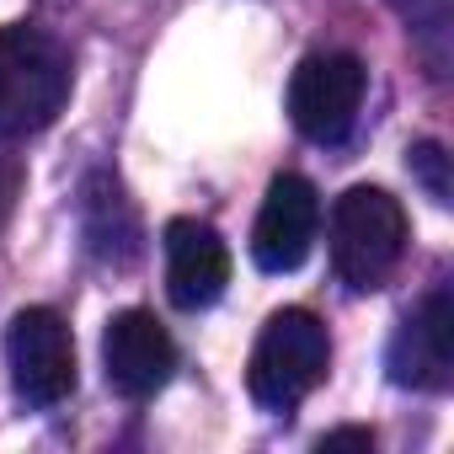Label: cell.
I'll use <instances>...</instances> for the list:
<instances>
[{
  "instance_id": "cell-1",
  "label": "cell",
  "mask_w": 454,
  "mask_h": 454,
  "mask_svg": "<svg viewBox=\"0 0 454 454\" xmlns=\"http://www.w3.org/2000/svg\"><path fill=\"white\" fill-rule=\"evenodd\" d=\"M70 97V54L43 27H0V134H38Z\"/></svg>"
},
{
  "instance_id": "cell-2",
  "label": "cell",
  "mask_w": 454,
  "mask_h": 454,
  "mask_svg": "<svg viewBox=\"0 0 454 454\" xmlns=\"http://www.w3.org/2000/svg\"><path fill=\"white\" fill-rule=\"evenodd\" d=\"M406 257V208L385 187H348L332 203V268L348 289H380Z\"/></svg>"
},
{
  "instance_id": "cell-3",
  "label": "cell",
  "mask_w": 454,
  "mask_h": 454,
  "mask_svg": "<svg viewBox=\"0 0 454 454\" xmlns=\"http://www.w3.org/2000/svg\"><path fill=\"white\" fill-rule=\"evenodd\" d=\"M326 364H332V337H326L321 316L278 310L257 332V348L247 364V390L268 411H294L326 380Z\"/></svg>"
},
{
  "instance_id": "cell-4",
  "label": "cell",
  "mask_w": 454,
  "mask_h": 454,
  "mask_svg": "<svg viewBox=\"0 0 454 454\" xmlns=\"http://www.w3.org/2000/svg\"><path fill=\"white\" fill-rule=\"evenodd\" d=\"M369 70L353 54H310L289 81V118L316 145H342L358 123Z\"/></svg>"
},
{
  "instance_id": "cell-5",
  "label": "cell",
  "mask_w": 454,
  "mask_h": 454,
  "mask_svg": "<svg viewBox=\"0 0 454 454\" xmlns=\"http://www.w3.org/2000/svg\"><path fill=\"white\" fill-rule=\"evenodd\" d=\"M6 364L12 385L33 406H59L75 390V337L59 310H17L6 326Z\"/></svg>"
},
{
  "instance_id": "cell-6",
  "label": "cell",
  "mask_w": 454,
  "mask_h": 454,
  "mask_svg": "<svg viewBox=\"0 0 454 454\" xmlns=\"http://www.w3.org/2000/svg\"><path fill=\"white\" fill-rule=\"evenodd\" d=\"M321 231V198L300 171H278L268 182V198L257 208V231H252V262L262 273H294L305 268L310 247Z\"/></svg>"
},
{
  "instance_id": "cell-7",
  "label": "cell",
  "mask_w": 454,
  "mask_h": 454,
  "mask_svg": "<svg viewBox=\"0 0 454 454\" xmlns=\"http://www.w3.org/2000/svg\"><path fill=\"white\" fill-rule=\"evenodd\" d=\"M102 369L118 395L150 401L176 374V342L150 310H118L102 332Z\"/></svg>"
},
{
  "instance_id": "cell-8",
  "label": "cell",
  "mask_w": 454,
  "mask_h": 454,
  "mask_svg": "<svg viewBox=\"0 0 454 454\" xmlns=\"http://www.w3.org/2000/svg\"><path fill=\"white\" fill-rule=\"evenodd\" d=\"M390 380L411 390H443L454 380V294L433 289L390 337Z\"/></svg>"
},
{
  "instance_id": "cell-9",
  "label": "cell",
  "mask_w": 454,
  "mask_h": 454,
  "mask_svg": "<svg viewBox=\"0 0 454 454\" xmlns=\"http://www.w3.org/2000/svg\"><path fill=\"white\" fill-rule=\"evenodd\" d=\"M166 294L176 310H208L224 284H231V247L219 241L214 224L203 219H171L166 224Z\"/></svg>"
},
{
  "instance_id": "cell-10",
  "label": "cell",
  "mask_w": 454,
  "mask_h": 454,
  "mask_svg": "<svg viewBox=\"0 0 454 454\" xmlns=\"http://www.w3.org/2000/svg\"><path fill=\"white\" fill-rule=\"evenodd\" d=\"M411 176L427 187L433 203H449V155H443V145H433V139L411 145Z\"/></svg>"
},
{
  "instance_id": "cell-11",
  "label": "cell",
  "mask_w": 454,
  "mask_h": 454,
  "mask_svg": "<svg viewBox=\"0 0 454 454\" xmlns=\"http://www.w3.org/2000/svg\"><path fill=\"white\" fill-rule=\"evenodd\" d=\"M22 160L12 155V150H0V231H6V219H12V208H17V198H22Z\"/></svg>"
},
{
  "instance_id": "cell-12",
  "label": "cell",
  "mask_w": 454,
  "mask_h": 454,
  "mask_svg": "<svg viewBox=\"0 0 454 454\" xmlns=\"http://www.w3.org/2000/svg\"><path fill=\"white\" fill-rule=\"evenodd\" d=\"M321 449H374V433L369 427H337L321 438Z\"/></svg>"
}]
</instances>
